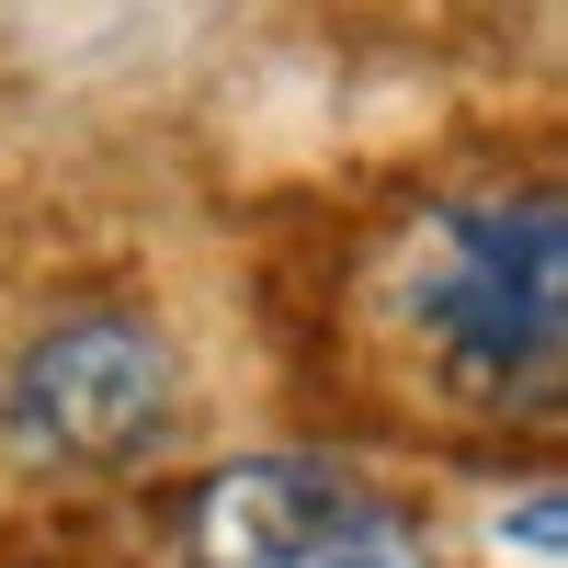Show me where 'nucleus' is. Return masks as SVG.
I'll return each instance as SVG.
<instances>
[{
  "label": "nucleus",
  "instance_id": "obj_1",
  "mask_svg": "<svg viewBox=\"0 0 568 568\" xmlns=\"http://www.w3.org/2000/svg\"><path fill=\"white\" fill-rule=\"evenodd\" d=\"M387 307L455 409L546 420L568 387V205L546 182H489L409 227Z\"/></svg>",
  "mask_w": 568,
  "mask_h": 568
},
{
  "label": "nucleus",
  "instance_id": "obj_2",
  "mask_svg": "<svg viewBox=\"0 0 568 568\" xmlns=\"http://www.w3.org/2000/svg\"><path fill=\"white\" fill-rule=\"evenodd\" d=\"M182 433V353L136 307H69L0 375V444L45 478H125Z\"/></svg>",
  "mask_w": 568,
  "mask_h": 568
},
{
  "label": "nucleus",
  "instance_id": "obj_3",
  "mask_svg": "<svg viewBox=\"0 0 568 568\" xmlns=\"http://www.w3.org/2000/svg\"><path fill=\"white\" fill-rule=\"evenodd\" d=\"M182 557L194 568H433V535L364 466L240 455V466H205V489L182 500Z\"/></svg>",
  "mask_w": 568,
  "mask_h": 568
}]
</instances>
